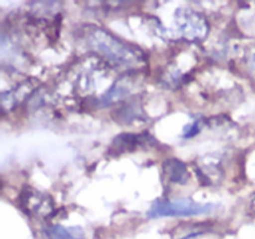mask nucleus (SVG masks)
<instances>
[{
    "label": "nucleus",
    "instance_id": "3",
    "mask_svg": "<svg viewBox=\"0 0 255 239\" xmlns=\"http://www.w3.org/2000/svg\"><path fill=\"white\" fill-rule=\"evenodd\" d=\"M178 31L187 40H202L208 32V22L206 17L192 9H178L174 16Z\"/></svg>",
    "mask_w": 255,
    "mask_h": 239
},
{
    "label": "nucleus",
    "instance_id": "1",
    "mask_svg": "<svg viewBox=\"0 0 255 239\" xmlns=\"http://www.w3.org/2000/svg\"><path fill=\"white\" fill-rule=\"evenodd\" d=\"M87 44L100 56L117 66H136L144 59L141 50L101 27H94L87 32Z\"/></svg>",
    "mask_w": 255,
    "mask_h": 239
},
{
    "label": "nucleus",
    "instance_id": "8",
    "mask_svg": "<svg viewBox=\"0 0 255 239\" xmlns=\"http://www.w3.org/2000/svg\"><path fill=\"white\" fill-rule=\"evenodd\" d=\"M47 239H86L85 233L80 227L51 226L45 229Z\"/></svg>",
    "mask_w": 255,
    "mask_h": 239
},
{
    "label": "nucleus",
    "instance_id": "9",
    "mask_svg": "<svg viewBox=\"0 0 255 239\" xmlns=\"http://www.w3.org/2000/svg\"><path fill=\"white\" fill-rule=\"evenodd\" d=\"M143 141V137L139 134H132V133H125L121 136H117L115 138L114 143H112L111 148L112 151H117L119 153L127 151H133L141 142Z\"/></svg>",
    "mask_w": 255,
    "mask_h": 239
},
{
    "label": "nucleus",
    "instance_id": "2",
    "mask_svg": "<svg viewBox=\"0 0 255 239\" xmlns=\"http://www.w3.org/2000/svg\"><path fill=\"white\" fill-rule=\"evenodd\" d=\"M217 206L208 203H198L192 199L182 198L174 201H161L154 203L148 211L149 218L162 217H192L212 213Z\"/></svg>",
    "mask_w": 255,
    "mask_h": 239
},
{
    "label": "nucleus",
    "instance_id": "11",
    "mask_svg": "<svg viewBox=\"0 0 255 239\" xmlns=\"http://www.w3.org/2000/svg\"><path fill=\"white\" fill-rule=\"evenodd\" d=\"M252 208H253L254 212H255V197L253 198V202H252Z\"/></svg>",
    "mask_w": 255,
    "mask_h": 239
},
{
    "label": "nucleus",
    "instance_id": "4",
    "mask_svg": "<svg viewBox=\"0 0 255 239\" xmlns=\"http://www.w3.org/2000/svg\"><path fill=\"white\" fill-rule=\"evenodd\" d=\"M134 81H136V79L129 76V75L117 80L114 84V86L101 97V100H100L101 104L104 106H109V105H112L115 102L126 99L127 96H129L133 92Z\"/></svg>",
    "mask_w": 255,
    "mask_h": 239
},
{
    "label": "nucleus",
    "instance_id": "7",
    "mask_svg": "<svg viewBox=\"0 0 255 239\" xmlns=\"http://www.w3.org/2000/svg\"><path fill=\"white\" fill-rule=\"evenodd\" d=\"M163 172L168 179L174 183H186L189 179V173L187 166L177 158H168L163 163Z\"/></svg>",
    "mask_w": 255,
    "mask_h": 239
},
{
    "label": "nucleus",
    "instance_id": "5",
    "mask_svg": "<svg viewBox=\"0 0 255 239\" xmlns=\"http://www.w3.org/2000/svg\"><path fill=\"white\" fill-rule=\"evenodd\" d=\"M20 204L24 209H27L30 213L45 214L52 211V202L49 197L42 196L41 193L29 189L24 192L20 197Z\"/></svg>",
    "mask_w": 255,
    "mask_h": 239
},
{
    "label": "nucleus",
    "instance_id": "10",
    "mask_svg": "<svg viewBox=\"0 0 255 239\" xmlns=\"http://www.w3.org/2000/svg\"><path fill=\"white\" fill-rule=\"evenodd\" d=\"M248 66H249V70L255 74V47H253V49L251 50V52H249Z\"/></svg>",
    "mask_w": 255,
    "mask_h": 239
},
{
    "label": "nucleus",
    "instance_id": "6",
    "mask_svg": "<svg viewBox=\"0 0 255 239\" xmlns=\"http://www.w3.org/2000/svg\"><path fill=\"white\" fill-rule=\"evenodd\" d=\"M37 86V82L34 80H27L24 81L21 85L16 87V89L11 90V91L2 92L1 94V105L2 110L7 111V110H11L16 106L19 102H21L22 100L26 99L30 94L35 90V87Z\"/></svg>",
    "mask_w": 255,
    "mask_h": 239
}]
</instances>
